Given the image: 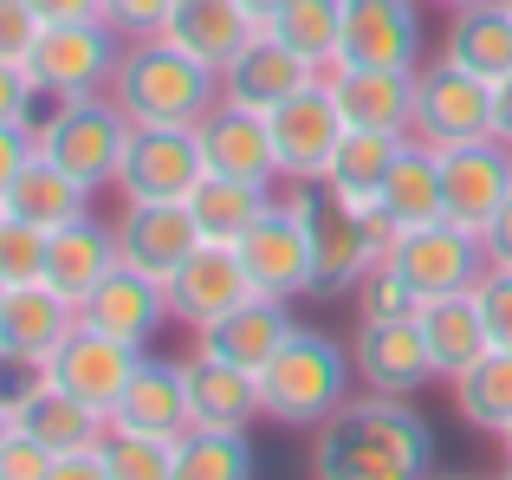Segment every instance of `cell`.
<instances>
[{
	"label": "cell",
	"mask_w": 512,
	"mask_h": 480,
	"mask_svg": "<svg viewBox=\"0 0 512 480\" xmlns=\"http://www.w3.org/2000/svg\"><path fill=\"white\" fill-rule=\"evenodd\" d=\"M312 480H435V429L409 396L363 390L312 429Z\"/></svg>",
	"instance_id": "obj_1"
},
{
	"label": "cell",
	"mask_w": 512,
	"mask_h": 480,
	"mask_svg": "<svg viewBox=\"0 0 512 480\" xmlns=\"http://www.w3.org/2000/svg\"><path fill=\"white\" fill-rule=\"evenodd\" d=\"M111 98L130 124H182L195 130L221 104V72L182 52L175 39H124V59L111 72Z\"/></svg>",
	"instance_id": "obj_2"
},
{
	"label": "cell",
	"mask_w": 512,
	"mask_h": 480,
	"mask_svg": "<svg viewBox=\"0 0 512 480\" xmlns=\"http://www.w3.org/2000/svg\"><path fill=\"white\" fill-rule=\"evenodd\" d=\"M350 377H357V364L338 338L292 325V338L260 364V409L279 429H318L331 409L350 403Z\"/></svg>",
	"instance_id": "obj_3"
},
{
	"label": "cell",
	"mask_w": 512,
	"mask_h": 480,
	"mask_svg": "<svg viewBox=\"0 0 512 480\" xmlns=\"http://www.w3.org/2000/svg\"><path fill=\"white\" fill-rule=\"evenodd\" d=\"M286 202L299 208L305 240H312V292L318 299H350V292L363 286V273L383 260L389 228L370 208L344 202L331 182H292Z\"/></svg>",
	"instance_id": "obj_4"
},
{
	"label": "cell",
	"mask_w": 512,
	"mask_h": 480,
	"mask_svg": "<svg viewBox=\"0 0 512 480\" xmlns=\"http://www.w3.org/2000/svg\"><path fill=\"white\" fill-rule=\"evenodd\" d=\"M130 130L137 124L117 111L111 91H91V98H72L59 117H52V130L39 137V156H52L72 182H85V189L98 195V189H117Z\"/></svg>",
	"instance_id": "obj_5"
},
{
	"label": "cell",
	"mask_w": 512,
	"mask_h": 480,
	"mask_svg": "<svg viewBox=\"0 0 512 480\" xmlns=\"http://www.w3.org/2000/svg\"><path fill=\"white\" fill-rule=\"evenodd\" d=\"M117 59H124V33L111 20H52L39 26L26 72L59 98H91V91H111Z\"/></svg>",
	"instance_id": "obj_6"
},
{
	"label": "cell",
	"mask_w": 512,
	"mask_h": 480,
	"mask_svg": "<svg viewBox=\"0 0 512 480\" xmlns=\"http://www.w3.org/2000/svg\"><path fill=\"white\" fill-rule=\"evenodd\" d=\"M383 260L409 279L415 292L428 299H448V292H467L480 273H487V247L480 234L454 228V221H422V228H396L383 240Z\"/></svg>",
	"instance_id": "obj_7"
},
{
	"label": "cell",
	"mask_w": 512,
	"mask_h": 480,
	"mask_svg": "<svg viewBox=\"0 0 512 480\" xmlns=\"http://www.w3.org/2000/svg\"><path fill=\"white\" fill-rule=\"evenodd\" d=\"M208 176L201 137L182 124H137L130 130L124 169H117V195L124 202H188Z\"/></svg>",
	"instance_id": "obj_8"
},
{
	"label": "cell",
	"mask_w": 512,
	"mask_h": 480,
	"mask_svg": "<svg viewBox=\"0 0 512 480\" xmlns=\"http://www.w3.org/2000/svg\"><path fill=\"white\" fill-rule=\"evenodd\" d=\"M409 137L435 143V150H454V143L493 137V85L461 65L435 59L415 72V130Z\"/></svg>",
	"instance_id": "obj_9"
},
{
	"label": "cell",
	"mask_w": 512,
	"mask_h": 480,
	"mask_svg": "<svg viewBox=\"0 0 512 480\" xmlns=\"http://www.w3.org/2000/svg\"><path fill=\"white\" fill-rule=\"evenodd\" d=\"M240 266H247L253 292L266 299H312V240H305V221L292 202H266L260 221L234 240Z\"/></svg>",
	"instance_id": "obj_10"
},
{
	"label": "cell",
	"mask_w": 512,
	"mask_h": 480,
	"mask_svg": "<svg viewBox=\"0 0 512 480\" xmlns=\"http://www.w3.org/2000/svg\"><path fill=\"white\" fill-rule=\"evenodd\" d=\"M512 195V143L474 137L441 150V215L467 234H487V221L506 208Z\"/></svg>",
	"instance_id": "obj_11"
},
{
	"label": "cell",
	"mask_w": 512,
	"mask_h": 480,
	"mask_svg": "<svg viewBox=\"0 0 512 480\" xmlns=\"http://www.w3.org/2000/svg\"><path fill=\"white\" fill-rule=\"evenodd\" d=\"M266 130H273L279 176L286 182H325V163L344 137V111H338V98H331V85L318 78V85L292 91L286 104H273V111H266Z\"/></svg>",
	"instance_id": "obj_12"
},
{
	"label": "cell",
	"mask_w": 512,
	"mask_h": 480,
	"mask_svg": "<svg viewBox=\"0 0 512 480\" xmlns=\"http://www.w3.org/2000/svg\"><path fill=\"white\" fill-rule=\"evenodd\" d=\"M350 364H357V383L376 396H422L435 383V357H428L422 318H357Z\"/></svg>",
	"instance_id": "obj_13"
},
{
	"label": "cell",
	"mask_w": 512,
	"mask_h": 480,
	"mask_svg": "<svg viewBox=\"0 0 512 480\" xmlns=\"http://www.w3.org/2000/svg\"><path fill=\"white\" fill-rule=\"evenodd\" d=\"M247 299H253V279H247V266H240V253L227 247V240H201L169 273V318L188 325V331H208L214 318H227Z\"/></svg>",
	"instance_id": "obj_14"
},
{
	"label": "cell",
	"mask_w": 512,
	"mask_h": 480,
	"mask_svg": "<svg viewBox=\"0 0 512 480\" xmlns=\"http://www.w3.org/2000/svg\"><path fill=\"white\" fill-rule=\"evenodd\" d=\"M338 65L422 72V0H344Z\"/></svg>",
	"instance_id": "obj_15"
},
{
	"label": "cell",
	"mask_w": 512,
	"mask_h": 480,
	"mask_svg": "<svg viewBox=\"0 0 512 480\" xmlns=\"http://www.w3.org/2000/svg\"><path fill=\"white\" fill-rule=\"evenodd\" d=\"M72 331H78V305L65 299L52 279H39V286H7V299H0V364L46 370V357L59 351Z\"/></svg>",
	"instance_id": "obj_16"
},
{
	"label": "cell",
	"mask_w": 512,
	"mask_h": 480,
	"mask_svg": "<svg viewBox=\"0 0 512 480\" xmlns=\"http://www.w3.org/2000/svg\"><path fill=\"white\" fill-rule=\"evenodd\" d=\"M195 137H201V156H208V176H234V182H253V189L286 182V176H279V156H273L266 111H247V104L221 98L195 124Z\"/></svg>",
	"instance_id": "obj_17"
},
{
	"label": "cell",
	"mask_w": 512,
	"mask_h": 480,
	"mask_svg": "<svg viewBox=\"0 0 512 480\" xmlns=\"http://www.w3.org/2000/svg\"><path fill=\"white\" fill-rule=\"evenodd\" d=\"M137 364H143L137 344H117V338H104V331H91L85 318H78V331L46 357V383H59V390H72L78 403H91V409L111 416V403L124 396V383H130Z\"/></svg>",
	"instance_id": "obj_18"
},
{
	"label": "cell",
	"mask_w": 512,
	"mask_h": 480,
	"mask_svg": "<svg viewBox=\"0 0 512 480\" xmlns=\"http://www.w3.org/2000/svg\"><path fill=\"white\" fill-rule=\"evenodd\" d=\"M78 318H85L91 331H104V338H117V344H137V351H150L156 331H163V318H169V286L117 260L111 273H104V286L91 292L85 305H78Z\"/></svg>",
	"instance_id": "obj_19"
},
{
	"label": "cell",
	"mask_w": 512,
	"mask_h": 480,
	"mask_svg": "<svg viewBox=\"0 0 512 480\" xmlns=\"http://www.w3.org/2000/svg\"><path fill=\"white\" fill-rule=\"evenodd\" d=\"M318 78H325V72H318L299 46H286L273 26H260V33L240 46V59L221 72V98L247 104V111H273V104H286L292 91L318 85Z\"/></svg>",
	"instance_id": "obj_20"
},
{
	"label": "cell",
	"mask_w": 512,
	"mask_h": 480,
	"mask_svg": "<svg viewBox=\"0 0 512 480\" xmlns=\"http://www.w3.org/2000/svg\"><path fill=\"white\" fill-rule=\"evenodd\" d=\"M325 85L344 111V130H389V137L415 130V72H396V65H331Z\"/></svg>",
	"instance_id": "obj_21"
},
{
	"label": "cell",
	"mask_w": 512,
	"mask_h": 480,
	"mask_svg": "<svg viewBox=\"0 0 512 480\" xmlns=\"http://www.w3.org/2000/svg\"><path fill=\"white\" fill-rule=\"evenodd\" d=\"M182 383H188V416L195 429H253L266 416L260 409V370L234 364V357L214 351H188L182 357Z\"/></svg>",
	"instance_id": "obj_22"
},
{
	"label": "cell",
	"mask_w": 512,
	"mask_h": 480,
	"mask_svg": "<svg viewBox=\"0 0 512 480\" xmlns=\"http://www.w3.org/2000/svg\"><path fill=\"white\" fill-rule=\"evenodd\" d=\"M111 228H117L124 266L163 279V286H169L175 266L201 247V228H195V215H188V202H124V215H117Z\"/></svg>",
	"instance_id": "obj_23"
},
{
	"label": "cell",
	"mask_w": 512,
	"mask_h": 480,
	"mask_svg": "<svg viewBox=\"0 0 512 480\" xmlns=\"http://www.w3.org/2000/svg\"><path fill=\"white\" fill-rule=\"evenodd\" d=\"M111 429L124 435H188V383H182V357H156L143 351V364L130 370L124 396L111 403Z\"/></svg>",
	"instance_id": "obj_24"
},
{
	"label": "cell",
	"mask_w": 512,
	"mask_h": 480,
	"mask_svg": "<svg viewBox=\"0 0 512 480\" xmlns=\"http://www.w3.org/2000/svg\"><path fill=\"white\" fill-rule=\"evenodd\" d=\"M13 429L33 435L39 448H52V455H78V448H98L104 435H111V416L91 403H78L72 390H59V383L39 377L33 390L13 403Z\"/></svg>",
	"instance_id": "obj_25"
},
{
	"label": "cell",
	"mask_w": 512,
	"mask_h": 480,
	"mask_svg": "<svg viewBox=\"0 0 512 480\" xmlns=\"http://www.w3.org/2000/svg\"><path fill=\"white\" fill-rule=\"evenodd\" d=\"M253 33H260V20H253L240 0H175L169 26H163V39H175L182 52H195L214 72H227Z\"/></svg>",
	"instance_id": "obj_26"
},
{
	"label": "cell",
	"mask_w": 512,
	"mask_h": 480,
	"mask_svg": "<svg viewBox=\"0 0 512 480\" xmlns=\"http://www.w3.org/2000/svg\"><path fill=\"white\" fill-rule=\"evenodd\" d=\"M441 59L461 65V72L500 85L512 72V7L506 0H480V7L448 13V33H441Z\"/></svg>",
	"instance_id": "obj_27"
},
{
	"label": "cell",
	"mask_w": 512,
	"mask_h": 480,
	"mask_svg": "<svg viewBox=\"0 0 512 480\" xmlns=\"http://www.w3.org/2000/svg\"><path fill=\"white\" fill-rule=\"evenodd\" d=\"M376 221H383L389 234L396 228H422V221H448L441 215V150L422 137L402 143L396 169H389L383 195H376Z\"/></svg>",
	"instance_id": "obj_28"
},
{
	"label": "cell",
	"mask_w": 512,
	"mask_h": 480,
	"mask_svg": "<svg viewBox=\"0 0 512 480\" xmlns=\"http://www.w3.org/2000/svg\"><path fill=\"white\" fill-rule=\"evenodd\" d=\"M117 260H124V253H117V228H104L98 215H78V221H65V228H52V266H46V279L72 305H85L91 292L104 286V273H111Z\"/></svg>",
	"instance_id": "obj_29"
},
{
	"label": "cell",
	"mask_w": 512,
	"mask_h": 480,
	"mask_svg": "<svg viewBox=\"0 0 512 480\" xmlns=\"http://www.w3.org/2000/svg\"><path fill=\"white\" fill-rule=\"evenodd\" d=\"M286 338H292V312H286V299H266V292H253L247 305H234V312L214 318L208 331H195L201 351L234 357V364H247V370H260Z\"/></svg>",
	"instance_id": "obj_30"
},
{
	"label": "cell",
	"mask_w": 512,
	"mask_h": 480,
	"mask_svg": "<svg viewBox=\"0 0 512 480\" xmlns=\"http://www.w3.org/2000/svg\"><path fill=\"white\" fill-rule=\"evenodd\" d=\"M0 208H7L13 221H33V228H65V221H78V215H91V189L85 182H72L52 156H26V169L13 176V189L0 195Z\"/></svg>",
	"instance_id": "obj_31"
},
{
	"label": "cell",
	"mask_w": 512,
	"mask_h": 480,
	"mask_svg": "<svg viewBox=\"0 0 512 480\" xmlns=\"http://www.w3.org/2000/svg\"><path fill=\"white\" fill-rule=\"evenodd\" d=\"M422 338H428V357H435V377H461L474 357H487L493 338H487V318H480L474 286L448 292V299H428L422 305Z\"/></svg>",
	"instance_id": "obj_32"
},
{
	"label": "cell",
	"mask_w": 512,
	"mask_h": 480,
	"mask_svg": "<svg viewBox=\"0 0 512 480\" xmlns=\"http://www.w3.org/2000/svg\"><path fill=\"white\" fill-rule=\"evenodd\" d=\"M402 143H409V137H389V130H344L338 150H331V163H325V182L344 195V202H357V208L376 215V195H383Z\"/></svg>",
	"instance_id": "obj_33"
},
{
	"label": "cell",
	"mask_w": 512,
	"mask_h": 480,
	"mask_svg": "<svg viewBox=\"0 0 512 480\" xmlns=\"http://www.w3.org/2000/svg\"><path fill=\"white\" fill-rule=\"evenodd\" d=\"M448 390H454V416H461L467 429H480V435L512 429V351L474 357L461 377H448Z\"/></svg>",
	"instance_id": "obj_34"
},
{
	"label": "cell",
	"mask_w": 512,
	"mask_h": 480,
	"mask_svg": "<svg viewBox=\"0 0 512 480\" xmlns=\"http://www.w3.org/2000/svg\"><path fill=\"white\" fill-rule=\"evenodd\" d=\"M260 208H266V189L234 182V176H201V189L188 195V215H195L201 240H227V247L260 221Z\"/></svg>",
	"instance_id": "obj_35"
},
{
	"label": "cell",
	"mask_w": 512,
	"mask_h": 480,
	"mask_svg": "<svg viewBox=\"0 0 512 480\" xmlns=\"http://www.w3.org/2000/svg\"><path fill=\"white\" fill-rule=\"evenodd\" d=\"M175 480H253L247 429H188V435H175Z\"/></svg>",
	"instance_id": "obj_36"
},
{
	"label": "cell",
	"mask_w": 512,
	"mask_h": 480,
	"mask_svg": "<svg viewBox=\"0 0 512 480\" xmlns=\"http://www.w3.org/2000/svg\"><path fill=\"white\" fill-rule=\"evenodd\" d=\"M266 26H273L286 46H299L318 72H331V65H338V39H344V0H286Z\"/></svg>",
	"instance_id": "obj_37"
},
{
	"label": "cell",
	"mask_w": 512,
	"mask_h": 480,
	"mask_svg": "<svg viewBox=\"0 0 512 480\" xmlns=\"http://www.w3.org/2000/svg\"><path fill=\"white\" fill-rule=\"evenodd\" d=\"M111 480H175V435H104Z\"/></svg>",
	"instance_id": "obj_38"
},
{
	"label": "cell",
	"mask_w": 512,
	"mask_h": 480,
	"mask_svg": "<svg viewBox=\"0 0 512 480\" xmlns=\"http://www.w3.org/2000/svg\"><path fill=\"white\" fill-rule=\"evenodd\" d=\"M52 266V234L33 228V221H0V279L7 286H39Z\"/></svg>",
	"instance_id": "obj_39"
},
{
	"label": "cell",
	"mask_w": 512,
	"mask_h": 480,
	"mask_svg": "<svg viewBox=\"0 0 512 480\" xmlns=\"http://www.w3.org/2000/svg\"><path fill=\"white\" fill-rule=\"evenodd\" d=\"M350 299H357V318H422V292H415L389 260H376Z\"/></svg>",
	"instance_id": "obj_40"
},
{
	"label": "cell",
	"mask_w": 512,
	"mask_h": 480,
	"mask_svg": "<svg viewBox=\"0 0 512 480\" xmlns=\"http://www.w3.org/2000/svg\"><path fill=\"white\" fill-rule=\"evenodd\" d=\"M474 299H480V318H487L493 351H512V266H487L474 279Z\"/></svg>",
	"instance_id": "obj_41"
},
{
	"label": "cell",
	"mask_w": 512,
	"mask_h": 480,
	"mask_svg": "<svg viewBox=\"0 0 512 480\" xmlns=\"http://www.w3.org/2000/svg\"><path fill=\"white\" fill-rule=\"evenodd\" d=\"M169 7L175 0H104V20H111L124 39H156L169 26Z\"/></svg>",
	"instance_id": "obj_42"
},
{
	"label": "cell",
	"mask_w": 512,
	"mask_h": 480,
	"mask_svg": "<svg viewBox=\"0 0 512 480\" xmlns=\"http://www.w3.org/2000/svg\"><path fill=\"white\" fill-rule=\"evenodd\" d=\"M39 26H46V20L33 13V0H0V59H20L26 65Z\"/></svg>",
	"instance_id": "obj_43"
},
{
	"label": "cell",
	"mask_w": 512,
	"mask_h": 480,
	"mask_svg": "<svg viewBox=\"0 0 512 480\" xmlns=\"http://www.w3.org/2000/svg\"><path fill=\"white\" fill-rule=\"evenodd\" d=\"M52 461H59L52 448H39L33 435L13 429V442L0 448V480H46V474H52Z\"/></svg>",
	"instance_id": "obj_44"
},
{
	"label": "cell",
	"mask_w": 512,
	"mask_h": 480,
	"mask_svg": "<svg viewBox=\"0 0 512 480\" xmlns=\"http://www.w3.org/2000/svg\"><path fill=\"white\" fill-rule=\"evenodd\" d=\"M33 72H26L20 59H0V124H13L20 130L26 124V104H33Z\"/></svg>",
	"instance_id": "obj_45"
},
{
	"label": "cell",
	"mask_w": 512,
	"mask_h": 480,
	"mask_svg": "<svg viewBox=\"0 0 512 480\" xmlns=\"http://www.w3.org/2000/svg\"><path fill=\"white\" fill-rule=\"evenodd\" d=\"M46 480H111V461H104V442L98 448H78V455H59Z\"/></svg>",
	"instance_id": "obj_46"
},
{
	"label": "cell",
	"mask_w": 512,
	"mask_h": 480,
	"mask_svg": "<svg viewBox=\"0 0 512 480\" xmlns=\"http://www.w3.org/2000/svg\"><path fill=\"white\" fill-rule=\"evenodd\" d=\"M26 156H33V137H26V130H13V124H0V195L13 189V176L26 169Z\"/></svg>",
	"instance_id": "obj_47"
},
{
	"label": "cell",
	"mask_w": 512,
	"mask_h": 480,
	"mask_svg": "<svg viewBox=\"0 0 512 480\" xmlns=\"http://www.w3.org/2000/svg\"><path fill=\"white\" fill-rule=\"evenodd\" d=\"M480 247H487V266H512V195H506V208H500V215L487 221Z\"/></svg>",
	"instance_id": "obj_48"
},
{
	"label": "cell",
	"mask_w": 512,
	"mask_h": 480,
	"mask_svg": "<svg viewBox=\"0 0 512 480\" xmlns=\"http://www.w3.org/2000/svg\"><path fill=\"white\" fill-rule=\"evenodd\" d=\"M39 20H104V0H33Z\"/></svg>",
	"instance_id": "obj_49"
},
{
	"label": "cell",
	"mask_w": 512,
	"mask_h": 480,
	"mask_svg": "<svg viewBox=\"0 0 512 480\" xmlns=\"http://www.w3.org/2000/svg\"><path fill=\"white\" fill-rule=\"evenodd\" d=\"M493 137L500 143H512V72L493 85Z\"/></svg>",
	"instance_id": "obj_50"
},
{
	"label": "cell",
	"mask_w": 512,
	"mask_h": 480,
	"mask_svg": "<svg viewBox=\"0 0 512 480\" xmlns=\"http://www.w3.org/2000/svg\"><path fill=\"white\" fill-rule=\"evenodd\" d=\"M240 7H247V13H253V20H260V26H266V20H273V13H279V7H286V0H240Z\"/></svg>",
	"instance_id": "obj_51"
},
{
	"label": "cell",
	"mask_w": 512,
	"mask_h": 480,
	"mask_svg": "<svg viewBox=\"0 0 512 480\" xmlns=\"http://www.w3.org/2000/svg\"><path fill=\"white\" fill-rule=\"evenodd\" d=\"M7 442H13V409L0 403V448H7Z\"/></svg>",
	"instance_id": "obj_52"
},
{
	"label": "cell",
	"mask_w": 512,
	"mask_h": 480,
	"mask_svg": "<svg viewBox=\"0 0 512 480\" xmlns=\"http://www.w3.org/2000/svg\"><path fill=\"white\" fill-rule=\"evenodd\" d=\"M428 7H448V13H461V7H480V0H428Z\"/></svg>",
	"instance_id": "obj_53"
},
{
	"label": "cell",
	"mask_w": 512,
	"mask_h": 480,
	"mask_svg": "<svg viewBox=\"0 0 512 480\" xmlns=\"http://www.w3.org/2000/svg\"><path fill=\"white\" fill-rule=\"evenodd\" d=\"M500 455H506V468H512V429L500 435Z\"/></svg>",
	"instance_id": "obj_54"
},
{
	"label": "cell",
	"mask_w": 512,
	"mask_h": 480,
	"mask_svg": "<svg viewBox=\"0 0 512 480\" xmlns=\"http://www.w3.org/2000/svg\"><path fill=\"white\" fill-rule=\"evenodd\" d=\"M435 480H474V474H435Z\"/></svg>",
	"instance_id": "obj_55"
},
{
	"label": "cell",
	"mask_w": 512,
	"mask_h": 480,
	"mask_svg": "<svg viewBox=\"0 0 512 480\" xmlns=\"http://www.w3.org/2000/svg\"><path fill=\"white\" fill-rule=\"evenodd\" d=\"M0 299H7V279H0Z\"/></svg>",
	"instance_id": "obj_56"
},
{
	"label": "cell",
	"mask_w": 512,
	"mask_h": 480,
	"mask_svg": "<svg viewBox=\"0 0 512 480\" xmlns=\"http://www.w3.org/2000/svg\"><path fill=\"white\" fill-rule=\"evenodd\" d=\"M500 480H512V468H506V474H500Z\"/></svg>",
	"instance_id": "obj_57"
},
{
	"label": "cell",
	"mask_w": 512,
	"mask_h": 480,
	"mask_svg": "<svg viewBox=\"0 0 512 480\" xmlns=\"http://www.w3.org/2000/svg\"><path fill=\"white\" fill-rule=\"evenodd\" d=\"M0 221H7V208H0Z\"/></svg>",
	"instance_id": "obj_58"
},
{
	"label": "cell",
	"mask_w": 512,
	"mask_h": 480,
	"mask_svg": "<svg viewBox=\"0 0 512 480\" xmlns=\"http://www.w3.org/2000/svg\"><path fill=\"white\" fill-rule=\"evenodd\" d=\"M506 7H512V0H506Z\"/></svg>",
	"instance_id": "obj_59"
}]
</instances>
